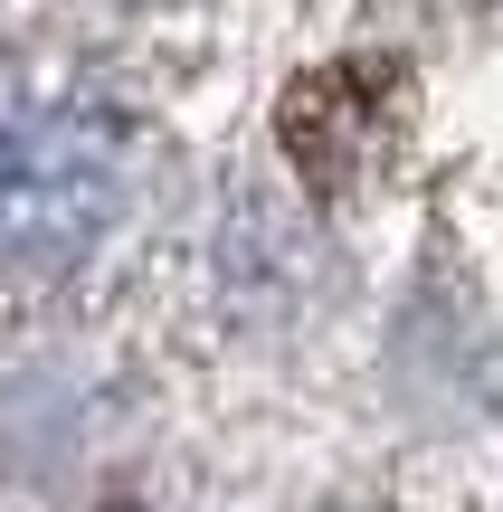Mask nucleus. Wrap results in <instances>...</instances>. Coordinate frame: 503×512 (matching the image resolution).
<instances>
[{"label": "nucleus", "instance_id": "f257e3e1", "mask_svg": "<svg viewBox=\"0 0 503 512\" xmlns=\"http://www.w3.org/2000/svg\"><path fill=\"white\" fill-rule=\"evenodd\" d=\"M143 124L95 86H0V266L57 275L124 228Z\"/></svg>", "mask_w": 503, "mask_h": 512}]
</instances>
